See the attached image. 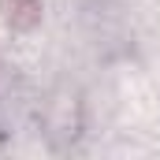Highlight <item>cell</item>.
Listing matches in <instances>:
<instances>
[{
	"label": "cell",
	"mask_w": 160,
	"mask_h": 160,
	"mask_svg": "<svg viewBox=\"0 0 160 160\" xmlns=\"http://www.w3.org/2000/svg\"><path fill=\"white\" fill-rule=\"evenodd\" d=\"M38 0H8V19L15 26H34L38 22Z\"/></svg>",
	"instance_id": "cell-1"
}]
</instances>
